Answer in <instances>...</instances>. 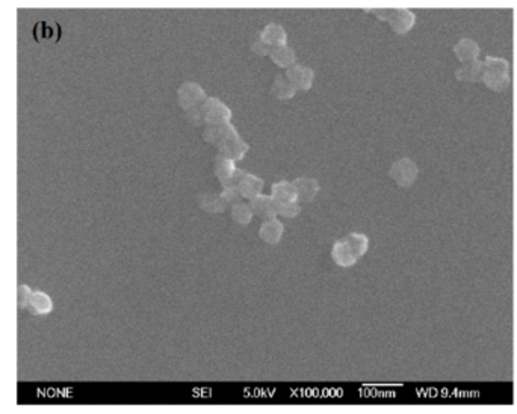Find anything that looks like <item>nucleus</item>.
Listing matches in <instances>:
<instances>
[{"label": "nucleus", "mask_w": 517, "mask_h": 414, "mask_svg": "<svg viewBox=\"0 0 517 414\" xmlns=\"http://www.w3.org/2000/svg\"><path fill=\"white\" fill-rule=\"evenodd\" d=\"M204 139L215 145L219 154L232 159L241 161L248 151V144L239 136L238 130L232 123H224L218 126H206L204 127Z\"/></svg>", "instance_id": "f257e3e1"}, {"label": "nucleus", "mask_w": 517, "mask_h": 414, "mask_svg": "<svg viewBox=\"0 0 517 414\" xmlns=\"http://www.w3.org/2000/svg\"><path fill=\"white\" fill-rule=\"evenodd\" d=\"M201 118L206 126H218L232 121V111L230 108L222 103L217 97H207L204 103L200 106Z\"/></svg>", "instance_id": "f03ea898"}, {"label": "nucleus", "mask_w": 517, "mask_h": 414, "mask_svg": "<svg viewBox=\"0 0 517 414\" xmlns=\"http://www.w3.org/2000/svg\"><path fill=\"white\" fill-rule=\"evenodd\" d=\"M371 11L377 12L375 15L380 17L381 20L389 22L396 33L407 32L414 23V14L406 8H378V9H371Z\"/></svg>", "instance_id": "7ed1b4c3"}, {"label": "nucleus", "mask_w": 517, "mask_h": 414, "mask_svg": "<svg viewBox=\"0 0 517 414\" xmlns=\"http://www.w3.org/2000/svg\"><path fill=\"white\" fill-rule=\"evenodd\" d=\"M228 186H236L238 191L241 193L242 198L246 200H253L254 196L260 195L262 189H263V180L257 175H253L250 172H246L244 169H239L235 172L232 182Z\"/></svg>", "instance_id": "20e7f679"}, {"label": "nucleus", "mask_w": 517, "mask_h": 414, "mask_svg": "<svg viewBox=\"0 0 517 414\" xmlns=\"http://www.w3.org/2000/svg\"><path fill=\"white\" fill-rule=\"evenodd\" d=\"M206 98V91L195 82L182 83L177 89V102L183 111L201 106Z\"/></svg>", "instance_id": "39448f33"}, {"label": "nucleus", "mask_w": 517, "mask_h": 414, "mask_svg": "<svg viewBox=\"0 0 517 414\" xmlns=\"http://www.w3.org/2000/svg\"><path fill=\"white\" fill-rule=\"evenodd\" d=\"M390 175L399 186H411L417 177V166L407 157L399 159L390 168Z\"/></svg>", "instance_id": "423d86ee"}, {"label": "nucleus", "mask_w": 517, "mask_h": 414, "mask_svg": "<svg viewBox=\"0 0 517 414\" xmlns=\"http://www.w3.org/2000/svg\"><path fill=\"white\" fill-rule=\"evenodd\" d=\"M288 81L292 83V86L297 91H307L312 88L313 85V79H315V73L310 67L301 65V64H295L292 67H289L286 70Z\"/></svg>", "instance_id": "0eeeda50"}, {"label": "nucleus", "mask_w": 517, "mask_h": 414, "mask_svg": "<svg viewBox=\"0 0 517 414\" xmlns=\"http://www.w3.org/2000/svg\"><path fill=\"white\" fill-rule=\"evenodd\" d=\"M250 207L253 210V215L262 218L263 221L277 218V203L274 201L271 195H257L253 200H250Z\"/></svg>", "instance_id": "6e6552de"}, {"label": "nucleus", "mask_w": 517, "mask_h": 414, "mask_svg": "<svg viewBox=\"0 0 517 414\" xmlns=\"http://www.w3.org/2000/svg\"><path fill=\"white\" fill-rule=\"evenodd\" d=\"M33 38L38 43H56L61 38V26L50 18H44L35 23Z\"/></svg>", "instance_id": "1a4fd4ad"}, {"label": "nucleus", "mask_w": 517, "mask_h": 414, "mask_svg": "<svg viewBox=\"0 0 517 414\" xmlns=\"http://www.w3.org/2000/svg\"><path fill=\"white\" fill-rule=\"evenodd\" d=\"M486 73L484 74V81L489 85L490 88H502V85L505 83L507 79V64L504 61H496V59H489V62L486 64Z\"/></svg>", "instance_id": "9d476101"}, {"label": "nucleus", "mask_w": 517, "mask_h": 414, "mask_svg": "<svg viewBox=\"0 0 517 414\" xmlns=\"http://www.w3.org/2000/svg\"><path fill=\"white\" fill-rule=\"evenodd\" d=\"M283 233H284V225L277 218L263 221L259 228V238L265 244H270V245H277L280 239L283 238Z\"/></svg>", "instance_id": "9b49d317"}, {"label": "nucleus", "mask_w": 517, "mask_h": 414, "mask_svg": "<svg viewBox=\"0 0 517 414\" xmlns=\"http://www.w3.org/2000/svg\"><path fill=\"white\" fill-rule=\"evenodd\" d=\"M292 185L297 192V200L302 203L312 201L319 192V183L312 177H298L292 182Z\"/></svg>", "instance_id": "f8f14e48"}, {"label": "nucleus", "mask_w": 517, "mask_h": 414, "mask_svg": "<svg viewBox=\"0 0 517 414\" xmlns=\"http://www.w3.org/2000/svg\"><path fill=\"white\" fill-rule=\"evenodd\" d=\"M331 259L334 260L336 265L342 266V268H351L357 263V257L354 255V252L351 248L348 247V244L342 239L336 241L333 248H331Z\"/></svg>", "instance_id": "ddd939ff"}, {"label": "nucleus", "mask_w": 517, "mask_h": 414, "mask_svg": "<svg viewBox=\"0 0 517 414\" xmlns=\"http://www.w3.org/2000/svg\"><path fill=\"white\" fill-rule=\"evenodd\" d=\"M214 171H215V175L224 188V186L230 185L235 172L238 171V166L235 164V161H232V159H228L222 154H218L215 162H214Z\"/></svg>", "instance_id": "4468645a"}, {"label": "nucleus", "mask_w": 517, "mask_h": 414, "mask_svg": "<svg viewBox=\"0 0 517 414\" xmlns=\"http://www.w3.org/2000/svg\"><path fill=\"white\" fill-rule=\"evenodd\" d=\"M271 196L277 204H283V203H289V201H298L292 182H288V180H280V182L274 183L271 188Z\"/></svg>", "instance_id": "2eb2a0df"}, {"label": "nucleus", "mask_w": 517, "mask_h": 414, "mask_svg": "<svg viewBox=\"0 0 517 414\" xmlns=\"http://www.w3.org/2000/svg\"><path fill=\"white\" fill-rule=\"evenodd\" d=\"M260 38H262L270 47H275V46L286 44L288 33H286V30L283 29L281 25H278V23H270V25H266L265 29L262 30Z\"/></svg>", "instance_id": "dca6fc26"}, {"label": "nucleus", "mask_w": 517, "mask_h": 414, "mask_svg": "<svg viewBox=\"0 0 517 414\" xmlns=\"http://www.w3.org/2000/svg\"><path fill=\"white\" fill-rule=\"evenodd\" d=\"M198 206L209 213H222L228 203L222 198L221 193H203L198 198Z\"/></svg>", "instance_id": "f3484780"}, {"label": "nucleus", "mask_w": 517, "mask_h": 414, "mask_svg": "<svg viewBox=\"0 0 517 414\" xmlns=\"http://www.w3.org/2000/svg\"><path fill=\"white\" fill-rule=\"evenodd\" d=\"M270 56L278 67H284V68H289V67L295 65V59H297L295 50L292 47H289L288 44L271 47Z\"/></svg>", "instance_id": "a211bd4d"}, {"label": "nucleus", "mask_w": 517, "mask_h": 414, "mask_svg": "<svg viewBox=\"0 0 517 414\" xmlns=\"http://www.w3.org/2000/svg\"><path fill=\"white\" fill-rule=\"evenodd\" d=\"M297 89L292 86V83L288 81L286 76L283 74H277L271 86V94L278 98V100H289L295 95Z\"/></svg>", "instance_id": "6ab92c4d"}, {"label": "nucleus", "mask_w": 517, "mask_h": 414, "mask_svg": "<svg viewBox=\"0 0 517 414\" xmlns=\"http://www.w3.org/2000/svg\"><path fill=\"white\" fill-rule=\"evenodd\" d=\"M26 295V298H23L22 301V305H27L30 307L32 311H36V313H46L52 308V304H50V300L49 297L40 293V292H23Z\"/></svg>", "instance_id": "aec40b11"}, {"label": "nucleus", "mask_w": 517, "mask_h": 414, "mask_svg": "<svg viewBox=\"0 0 517 414\" xmlns=\"http://www.w3.org/2000/svg\"><path fill=\"white\" fill-rule=\"evenodd\" d=\"M343 241L348 244V247L351 248V251L354 252V255L357 259H360L361 255L366 254V251L369 248V239L366 234L363 233H350L343 238Z\"/></svg>", "instance_id": "412c9836"}, {"label": "nucleus", "mask_w": 517, "mask_h": 414, "mask_svg": "<svg viewBox=\"0 0 517 414\" xmlns=\"http://www.w3.org/2000/svg\"><path fill=\"white\" fill-rule=\"evenodd\" d=\"M230 213H232L233 221L238 222V224H242V225L250 224L251 220H253V216H254L250 204L242 203V201H238V203L232 204V212Z\"/></svg>", "instance_id": "4be33fe9"}, {"label": "nucleus", "mask_w": 517, "mask_h": 414, "mask_svg": "<svg viewBox=\"0 0 517 414\" xmlns=\"http://www.w3.org/2000/svg\"><path fill=\"white\" fill-rule=\"evenodd\" d=\"M455 53L462 61H473V57L478 55V46L470 40H464L455 47Z\"/></svg>", "instance_id": "5701e85b"}, {"label": "nucleus", "mask_w": 517, "mask_h": 414, "mask_svg": "<svg viewBox=\"0 0 517 414\" xmlns=\"http://www.w3.org/2000/svg\"><path fill=\"white\" fill-rule=\"evenodd\" d=\"M301 213V206L298 201H289L283 204H277V215L283 218H295Z\"/></svg>", "instance_id": "b1692460"}, {"label": "nucleus", "mask_w": 517, "mask_h": 414, "mask_svg": "<svg viewBox=\"0 0 517 414\" xmlns=\"http://www.w3.org/2000/svg\"><path fill=\"white\" fill-rule=\"evenodd\" d=\"M221 195H222V198H224L228 204H235V203L241 201V198H242L236 186H224Z\"/></svg>", "instance_id": "393cba45"}, {"label": "nucleus", "mask_w": 517, "mask_h": 414, "mask_svg": "<svg viewBox=\"0 0 517 414\" xmlns=\"http://www.w3.org/2000/svg\"><path fill=\"white\" fill-rule=\"evenodd\" d=\"M251 49H253V52L257 53V55H270V52H271V47H270L262 38H257V40L251 44Z\"/></svg>", "instance_id": "a878e982"}]
</instances>
